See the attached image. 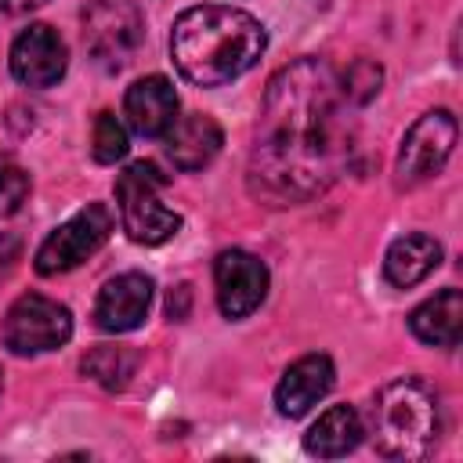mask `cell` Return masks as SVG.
Returning <instances> with one entry per match:
<instances>
[{
  "label": "cell",
  "mask_w": 463,
  "mask_h": 463,
  "mask_svg": "<svg viewBox=\"0 0 463 463\" xmlns=\"http://www.w3.org/2000/svg\"><path fill=\"white\" fill-rule=\"evenodd\" d=\"M340 76L322 58H297L268 83L250 152V192L268 206L322 195L351 163L354 127Z\"/></svg>",
  "instance_id": "obj_1"
},
{
  "label": "cell",
  "mask_w": 463,
  "mask_h": 463,
  "mask_svg": "<svg viewBox=\"0 0 463 463\" xmlns=\"http://www.w3.org/2000/svg\"><path fill=\"white\" fill-rule=\"evenodd\" d=\"M268 47L264 25L239 7L199 4L177 14L170 54L177 72L195 87H221L257 65Z\"/></svg>",
  "instance_id": "obj_2"
},
{
  "label": "cell",
  "mask_w": 463,
  "mask_h": 463,
  "mask_svg": "<svg viewBox=\"0 0 463 463\" xmlns=\"http://www.w3.org/2000/svg\"><path fill=\"white\" fill-rule=\"evenodd\" d=\"M438 398L416 376H398L373 402V441L387 459H423L438 445Z\"/></svg>",
  "instance_id": "obj_3"
},
{
  "label": "cell",
  "mask_w": 463,
  "mask_h": 463,
  "mask_svg": "<svg viewBox=\"0 0 463 463\" xmlns=\"http://www.w3.org/2000/svg\"><path fill=\"white\" fill-rule=\"evenodd\" d=\"M166 177L156 170V163H130L116 177V203L123 232L141 246H159L181 232V213L163 203Z\"/></svg>",
  "instance_id": "obj_4"
},
{
  "label": "cell",
  "mask_w": 463,
  "mask_h": 463,
  "mask_svg": "<svg viewBox=\"0 0 463 463\" xmlns=\"http://www.w3.org/2000/svg\"><path fill=\"white\" fill-rule=\"evenodd\" d=\"M83 43L98 69L119 72L145 43V14L134 0H87Z\"/></svg>",
  "instance_id": "obj_5"
},
{
  "label": "cell",
  "mask_w": 463,
  "mask_h": 463,
  "mask_svg": "<svg viewBox=\"0 0 463 463\" xmlns=\"http://www.w3.org/2000/svg\"><path fill=\"white\" fill-rule=\"evenodd\" d=\"M112 235V210L105 203H87L80 213H72L65 224H58L36 250L33 268L40 275H61L80 268L87 257H94L105 239Z\"/></svg>",
  "instance_id": "obj_6"
},
{
  "label": "cell",
  "mask_w": 463,
  "mask_h": 463,
  "mask_svg": "<svg viewBox=\"0 0 463 463\" xmlns=\"http://www.w3.org/2000/svg\"><path fill=\"white\" fill-rule=\"evenodd\" d=\"M72 336V315L65 304L43 293H22L4 318V347L11 354H43Z\"/></svg>",
  "instance_id": "obj_7"
},
{
  "label": "cell",
  "mask_w": 463,
  "mask_h": 463,
  "mask_svg": "<svg viewBox=\"0 0 463 463\" xmlns=\"http://www.w3.org/2000/svg\"><path fill=\"white\" fill-rule=\"evenodd\" d=\"M456 116L449 109H430L423 112L409 134L402 137V148H398V184L412 188L420 181H430L452 156V145H456Z\"/></svg>",
  "instance_id": "obj_8"
},
{
  "label": "cell",
  "mask_w": 463,
  "mask_h": 463,
  "mask_svg": "<svg viewBox=\"0 0 463 463\" xmlns=\"http://www.w3.org/2000/svg\"><path fill=\"white\" fill-rule=\"evenodd\" d=\"M213 289L224 318H246L268 293V268L246 250H224L213 260Z\"/></svg>",
  "instance_id": "obj_9"
},
{
  "label": "cell",
  "mask_w": 463,
  "mask_h": 463,
  "mask_svg": "<svg viewBox=\"0 0 463 463\" xmlns=\"http://www.w3.org/2000/svg\"><path fill=\"white\" fill-rule=\"evenodd\" d=\"M65 65H69L65 40L43 22L22 29L11 43V72L25 87H54L65 76Z\"/></svg>",
  "instance_id": "obj_10"
},
{
  "label": "cell",
  "mask_w": 463,
  "mask_h": 463,
  "mask_svg": "<svg viewBox=\"0 0 463 463\" xmlns=\"http://www.w3.org/2000/svg\"><path fill=\"white\" fill-rule=\"evenodd\" d=\"M152 304V279L145 271H123L109 279L94 300V326L101 333H130L145 322Z\"/></svg>",
  "instance_id": "obj_11"
},
{
  "label": "cell",
  "mask_w": 463,
  "mask_h": 463,
  "mask_svg": "<svg viewBox=\"0 0 463 463\" xmlns=\"http://www.w3.org/2000/svg\"><path fill=\"white\" fill-rule=\"evenodd\" d=\"M123 112L134 134L163 137L177 119V90L166 76H141L123 94Z\"/></svg>",
  "instance_id": "obj_12"
},
{
  "label": "cell",
  "mask_w": 463,
  "mask_h": 463,
  "mask_svg": "<svg viewBox=\"0 0 463 463\" xmlns=\"http://www.w3.org/2000/svg\"><path fill=\"white\" fill-rule=\"evenodd\" d=\"M333 380H336V373H333L329 354H304V358H297V362L282 373V380H279V387H275V405H279V412L289 416V420L304 416L311 405H318V402L333 391Z\"/></svg>",
  "instance_id": "obj_13"
},
{
  "label": "cell",
  "mask_w": 463,
  "mask_h": 463,
  "mask_svg": "<svg viewBox=\"0 0 463 463\" xmlns=\"http://www.w3.org/2000/svg\"><path fill=\"white\" fill-rule=\"evenodd\" d=\"M166 137V156L177 170L192 174V170H203L206 163H213V156L221 152L224 145V134L217 127L213 116L206 112H188V116H177L174 127L163 134Z\"/></svg>",
  "instance_id": "obj_14"
},
{
  "label": "cell",
  "mask_w": 463,
  "mask_h": 463,
  "mask_svg": "<svg viewBox=\"0 0 463 463\" xmlns=\"http://www.w3.org/2000/svg\"><path fill=\"white\" fill-rule=\"evenodd\" d=\"M409 329L420 344L430 347H456L459 344V329H463V293L459 289H441L430 300H423L412 315H409Z\"/></svg>",
  "instance_id": "obj_15"
},
{
  "label": "cell",
  "mask_w": 463,
  "mask_h": 463,
  "mask_svg": "<svg viewBox=\"0 0 463 463\" xmlns=\"http://www.w3.org/2000/svg\"><path fill=\"white\" fill-rule=\"evenodd\" d=\"M438 264H441V242L423 235V232H412V235H402L387 246L383 279L398 289H409V286L423 282Z\"/></svg>",
  "instance_id": "obj_16"
},
{
  "label": "cell",
  "mask_w": 463,
  "mask_h": 463,
  "mask_svg": "<svg viewBox=\"0 0 463 463\" xmlns=\"http://www.w3.org/2000/svg\"><path fill=\"white\" fill-rule=\"evenodd\" d=\"M362 420L351 405H329L315 423L311 430L304 434V449L311 456H322V459H336V456H347L358 441H362Z\"/></svg>",
  "instance_id": "obj_17"
},
{
  "label": "cell",
  "mask_w": 463,
  "mask_h": 463,
  "mask_svg": "<svg viewBox=\"0 0 463 463\" xmlns=\"http://www.w3.org/2000/svg\"><path fill=\"white\" fill-rule=\"evenodd\" d=\"M137 362H141V354H137L134 347L101 344V347H94V351L83 354L80 369H83L94 383H101L105 391H123V387L130 383V376L137 373Z\"/></svg>",
  "instance_id": "obj_18"
},
{
  "label": "cell",
  "mask_w": 463,
  "mask_h": 463,
  "mask_svg": "<svg viewBox=\"0 0 463 463\" xmlns=\"http://www.w3.org/2000/svg\"><path fill=\"white\" fill-rule=\"evenodd\" d=\"M90 152L98 163H116L127 156V127L112 116V112H98L94 119V137H90Z\"/></svg>",
  "instance_id": "obj_19"
},
{
  "label": "cell",
  "mask_w": 463,
  "mask_h": 463,
  "mask_svg": "<svg viewBox=\"0 0 463 463\" xmlns=\"http://www.w3.org/2000/svg\"><path fill=\"white\" fill-rule=\"evenodd\" d=\"M380 80H383V69L373 61V58H358L344 76H340V87L347 94L351 105H365L376 90H380Z\"/></svg>",
  "instance_id": "obj_20"
},
{
  "label": "cell",
  "mask_w": 463,
  "mask_h": 463,
  "mask_svg": "<svg viewBox=\"0 0 463 463\" xmlns=\"http://www.w3.org/2000/svg\"><path fill=\"white\" fill-rule=\"evenodd\" d=\"M25 195H29V174L14 163H0V217L18 213Z\"/></svg>",
  "instance_id": "obj_21"
},
{
  "label": "cell",
  "mask_w": 463,
  "mask_h": 463,
  "mask_svg": "<svg viewBox=\"0 0 463 463\" xmlns=\"http://www.w3.org/2000/svg\"><path fill=\"white\" fill-rule=\"evenodd\" d=\"M22 260V239L14 232H0V282L18 268Z\"/></svg>",
  "instance_id": "obj_22"
},
{
  "label": "cell",
  "mask_w": 463,
  "mask_h": 463,
  "mask_svg": "<svg viewBox=\"0 0 463 463\" xmlns=\"http://www.w3.org/2000/svg\"><path fill=\"white\" fill-rule=\"evenodd\" d=\"M188 300H192V286H184V282H181V286L170 293V300H166V315L181 322V318H184V311H188Z\"/></svg>",
  "instance_id": "obj_23"
},
{
  "label": "cell",
  "mask_w": 463,
  "mask_h": 463,
  "mask_svg": "<svg viewBox=\"0 0 463 463\" xmlns=\"http://www.w3.org/2000/svg\"><path fill=\"white\" fill-rule=\"evenodd\" d=\"M40 4H47V0H0V7H4V11H11V14L33 11V7H40Z\"/></svg>",
  "instance_id": "obj_24"
}]
</instances>
